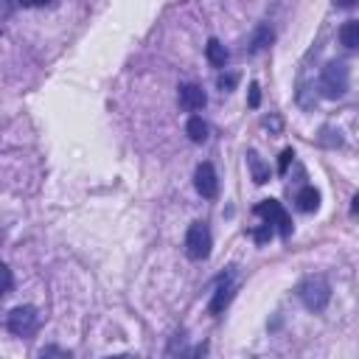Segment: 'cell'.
Masks as SVG:
<instances>
[{
  "label": "cell",
  "instance_id": "1",
  "mask_svg": "<svg viewBox=\"0 0 359 359\" xmlns=\"http://www.w3.org/2000/svg\"><path fill=\"white\" fill-rule=\"evenodd\" d=\"M297 297L309 312H323L332 301V284L325 275H309L297 284Z\"/></svg>",
  "mask_w": 359,
  "mask_h": 359
},
{
  "label": "cell",
  "instance_id": "2",
  "mask_svg": "<svg viewBox=\"0 0 359 359\" xmlns=\"http://www.w3.org/2000/svg\"><path fill=\"white\" fill-rule=\"evenodd\" d=\"M348 82H351V73H348V65L345 62H337V59H332L325 68H323V73H320V96L323 99H332V101H337V99H343L345 93H348Z\"/></svg>",
  "mask_w": 359,
  "mask_h": 359
},
{
  "label": "cell",
  "instance_id": "3",
  "mask_svg": "<svg viewBox=\"0 0 359 359\" xmlns=\"http://www.w3.org/2000/svg\"><path fill=\"white\" fill-rule=\"evenodd\" d=\"M211 247H214V238H211V230H208L205 222H194L186 233V256L191 261H205L211 256Z\"/></svg>",
  "mask_w": 359,
  "mask_h": 359
},
{
  "label": "cell",
  "instance_id": "4",
  "mask_svg": "<svg viewBox=\"0 0 359 359\" xmlns=\"http://www.w3.org/2000/svg\"><path fill=\"white\" fill-rule=\"evenodd\" d=\"M40 325V314L34 306H14L9 314H6V328L14 334V337H28L34 334Z\"/></svg>",
  "mask_w": 359,
  "mask_h": 359
},
{
  "label": "cell",
  "instance_id": "5",
  "mask_svg": "<svg viewBox=\"0 0 359 359\" xmlns=\"http://www.w3.org/2000/svg\"><path fill=\"white\" fill-rule=\"evenodd\" d=\"M256 214H258L261 219H267L269 225H275L284 238L292 236V219H289V214L284 211V205H281L278 199H261V202L256 205Z\"/></svg>",
  "mask_w": 359,
  "mask_h": 359
},
{
  "label": "cell",
  "instance_id": "6",
  "mask_svg": "<svg viewBox=\"0 0 359 359\" xmlns=\"http://www.w3.org/2000/svg\"><path fill=\"white\" fill-rule=\"evenodd\" d=\"M194 186L197 191L205 197V199H214L219 194V177H216V169L211 163H199L197 171H194Z\"/></svg>",
  "mask_w": 359,
  "mask_h": 359
},
{
  "label": "cell",
  "instance_id": "7",
  "mask_svg": "<svg viewBox=\"0 0 359 359\" xmlns=\"http://www.w3.org/2000/svg\"><path fill=\"white\" fill-rule=\"evenodd\" d=\"M177 101L186 112H197L208 104V96L199 84H180V93H177Z\"/></svg>",
  "mask_w": 359,
  "mask_h": 359
},
{
  "label": "cell",
  "instance_id": "8",
  "mask_svg": "<svg viewBox=\"0 0 359 359\" xmlns=\"http://www.w3.org/2000/svg\"><path fill=\"white\" fill-rule=\"evenodd\" d=\"M233 292H236V286H233V281L230 278H222L219 284H216V292H214V297H211V314H222L225 309H227V304L233 301Z\"/></svg>",
  "mask_w": 359,
  "mask_h": 359
},
{
  "label": "cell",
  "instance_id": "9",
  "mask_svg": "<svg viewBox=\"0 0 359 359\" xmlns=\"http://www.w3.org/2000/svg\"><path fill=\"white\" fill-rule=\"evenodd\" d=\"M340 45L348 51H359V20H348L340 25Z\"/></svg>",
  "mask_w": 359,
  "mask_h": 359
},
{
  "label": "cell",
  "instance_id": "10",
  "mask_svg": "<svg viewBox=\"0 0 359 359\" xmlns=\"http://www.w3.org/2000/svg\"><path fill=\"white\" fill-rule=\"evenodd\" d=\"M297 208H301L304 214H312L320 208V191L314 186H304L301 191H297Z\"/></svg>",
  "mask_w": 359,
  "mask_h": 359
},
{
  "label": "cell",
  "instance_id": "11",
  "mask_svg": "<svg viewBox=\"0 0 359 359\" xmlns=\"http://www.w3.org/2000/svg\"><path fill=\"white\" fill-rule=\"evenodd\" d=\"M205 56H208V62H211L214 68H225L227 65V48L219 42V40H208V45H205Z\"/></svg>",
  "mask_w": 359,
  "mask_h": 359
},
{
  "label": "cell",
  "instance_id": "12",
  "mask_svg": "<svg viewBox=\"0 0 359 359\" xmlns=\"http://www.w3.org/2000/svg\"><path fill=\"white\" fill-rule=\"evenodd\" d=\"M247 166H250V171H253V183H256V186H264L267 180H269V166L258 158V152H253V149L247 152Z\"/></svg>",
  "mask_w": 359,
  "mask_h": 359
},
{
  "label": "cell",
  "instance_id": "13",
  "mask_svg": "<svg viewBox=\"0 0 359 359\" xmlns=\"http://www.w3.org/2000/svg\"><path fill=\"white\" fill-rule=\"evenodd\" d=\"M273 40H275L273 25H267V23H264V25H258V28H256V34H253V40H250V48H247V51H250V53H258V51H264V48H267L269 42H273Z\"/></svg>",
  "mask_w": 359,
  "mask_h": 359
},
{
  "label": "cell",
  "instance_id": "14",
  "mask_svg": "<svg viewBox=\"0 0 359 359\" xmlns=\"http://www.w3.org/2000/svg\"><path fill=\"white\" fill-rule=\"evenodd\" d=\"M186 135H188L191 143H205L208 140V124L202 121L199 115H194V118H188V124H186Z\"/></svg>",
  "mask_w": 359,
  "mask_h": 359
},
{
  "label": "cell",
  "instance_id": "15",
  "mask_svg": "<svg viewBox=\"0 0 359 359\" xmlns=\"http://www.w3.org/2000/svg\"><path fill=\"white\" fill-rule=\"evenodd\" d=\"M253 238L258 245H264V242H269V238H273V225L269 222H264V227H258V230H253Z\"/></svg>",
  "mask_w": 359,
  "mask_h": 359
},
{
  "label": "cell",
  "instance_id": "16",
  "mask_svg": "<svg viewBox=\"0 0 359 359\" xmlns=\"http://www.w3.org/2000/svg\"><path fill=\"white\" fill-rule=\"evenodd\" d=\"M216 84H219L222 93H230V90L236 87V76H233V73H222V76L216 79Z\"/></svg>",
  "mask_w": 359,
  "mask_h": 359
},
{
  "label": "cell",
  "instance_id": "17",
  "mask_svg": "<svg viewBox=\"0 0 359 359\" xmlns=\"http://www.w3.org/2000/svg\"><path fill=\"white\" fill-rule=\"evenodd\" d=\"M292 158H295L292 149H284V152H281V160H278V171H281V174H286V169H289Z\"/></svg>",
  "mask_w": 359,
  "mask_h": 359
},
{
  "label": "cell",
  "instance_id": "18",
  "mask_svg": "<svg viewBox=\"0 0 359 359\" xmlns=\"http://www.w3.org/2000/svg\"><path fill=\"white\" fill-rule=\"evenodd\" d=\"M247 104H250V107H253V110H256V107H258V104H261V87H258V84H256V82H253V84H250V99H247Z\"/></svg>",
  "mask_w": 359,
  "mask_h": 359
},
{
  "label": "cell",
  "instance_id": "19",
  "mask_svg": "<svg viewBox=\"0 0 359 359\" xmlns=\"http://www.w3.org/2000/svg\"><path fill=\"white\" fill-rule=\"evenodd\" d=\"M9 292H12V269L3 267V295H9Z\"/></svg>",
  "mask_w": 359,
  "mask_h": 359
},
{
  "label": "cell",
  "instance_id": "20",
  "mask_svg": "<svg viewBox=\"0 0 359 359\" xmlns=\"http://www.w3.org/2000/svg\"><path fill=\"white\" fill-rule=\"evenodd\" d=\"M23 6H28V9H40V6H45V3H51V0H20Z\"/></svg>",
  "mask_w": 359,
  "mask_h": 359
},
{
  "label": "cell",
  "instance_id": "21",
  "mask_svg": "<svg viewBox=\"0 0 359 359\" xmlns=\"http://www.w3.org/2000/svg\"><path fill=\"white\" fill-rule=\"evenodd\" d=\"M334 6L337 9H354V6H359V0H334Z\"/></svg>",
  "mask_w": 359,
  "mask_h": 359
},
{
  "label": "cell",
  "instance_id": "22",
  "mask_svg": "<svg viewBox=\"0 0 359 359\" xmlns=\"http://www.w3.org/2000/svg\"><path fill=\"white\" fill-rule=\"evenodd\" d=\"M351 214H354V216H359V194H356V197H354V202H351Z\"/></svg>",
  "mask_w": 359,
  "mask_h": 359
}]
</instances>
